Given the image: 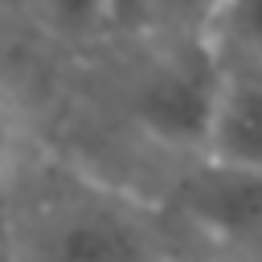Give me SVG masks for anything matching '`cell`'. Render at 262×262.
I'll return each mask as SVG.
<instances>
[{
    "mask_svg": "<svg viewBox=\"0 0 262 262\" xmlns=\"http://www.w3.org/2000/svg\"><path fill=\"white\" fill-rule=\"evenodd\" d=\"M151 53L131 82V119L176 151H201L221 57L205 33H147Z\"/></svg>",
    "mask_w": 262,
    "mask_h": 262,
    "instance_id": "obj_1",
    "label": "cell"
},
{
    "mask_svg": "<svg viewBox=\"0 0 262 262\" xmlns=\"http://www.w3.org/2000/svg\"><path fill=\"white\" fill-rule=\"evenodd\" d=\"M16 254L53 262H127L160 254L151 225L102 192H49L12 225Z\"/></svg>",
    "mask_w": 262,
    "mask_h": 262,
    "instance_id": "obj_2",
    "label": "cell"
},
{
    "mask_svg": "<svg viewBox=\"0 0 262 262\" xmlns=\"http://www.w3.org/2000/svg\"><path fill=\"white\" fill-rule=\"evenodd\" d=\"M176 217L229 254H262V168L196 151L172 188Z\"/></svg>",
    "mask_w": 262,
    "mask_h": 262,
    "instance_id": "obj_3",
    "label": "cell"
},
{
    "mask_svg": "<svg viewBox=\"0 0 262 262\" xmlns=\"http://www.w3.org/2000/svg\"><path fill=\"white\" fill-rule=\"evenodd\" d=\"M221 57V82L205 131V156L262 168V66L250 57Z\"/></svg>",
    "mask_w": 262,
    "mask_h": 262,
    "instance_id": "obj_4",
    "label": "cell"
},
{
    "mask_svg": "<svg viewBox=\"0 0 262 262\" xmlns=\"http://www.w3.org/2000/svg\"><path fill=\"white\" fill-rule=\"evenodd\" d=\"M201 33L217 53L262 66V0H217Z\"/></svg>",
    "mask_w": 262,
    "mask_h": 262,
    "instance_id": "obj_5",
    "label": "cell"
},
{
    "mask_svg": "<svg viewBox=\"0 0 262 262\" xmlns=\"http://www.w3.org/2000/svg\"><path fill=\"white\" fill-rule=\"evenodd\" d=\"M33 16L66 41H82L94 33H111L106 20V0H29Z\"/></svg>",
    "mask_w": 262,
    "mask_h": 262,
    "instance_id": "obj_6",
    "label": "cell"
},
{
    "mask_svg": "<svg viewBox=\"0 0 262 262\" xmlns=\"http://www.w3.org/2000/svg\"><path fill=\"white\" fill-rule=\"evenodd\" d=\"M217 0H143V37L147 33H201Z\"/></svg>",
    "mask_w": 262,
    "mask_h": 262,
    "instance_id": "obj_7",
    "label": "cell"
},
{
    "mask_svg": "<svg viewBox=\"0 0 262 262\" xmlns=\"http://www.w3.org/2000/svg\"><path fill=\"white\" fill-rule=\"evenodd\" d=\"M20 156H25V123H20V111L12 106V98L0 90V184H8L16 176Z\"/></svg>",
    "mask_w": 262,
    "mask_h": 262,
    "instance_id": "obj_8",
    "label": "cell"
},
{
    "mask_svg": "<svg viewBox=\"0 0 262 262\" xmlns=\"http://www.w3.org/2000/svg\"><path fill=\"white\" fill-rule=\"evenodd\" d=\"M111 33H139L143 29V0H106Z\"/></svg>",
    "mask_w": 262,
    "mask_h": 262,
    "instance_id": "obj_9",
    "label": "cell"
}]
</instances>
